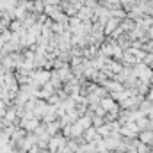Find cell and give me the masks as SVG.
Returning <instances> with one entry per match:
<instances>
[{
    "mask_svg": "<svg viewBox=\"0 0 153 153\" xmlns=\"http://www.w3.org/2000/svg\"><path fill=\"white\" fill-rule=\"evenodd\" d=\"M139 141L144 143V144H150L153 141V132L152 130H143V132L139 134Z\"/></svg>",
    "mask_w": 153,
    "mask_h": 153,
    "instance_id": "2",
    "label": "cell"
},
{
    "mask_svg": "<svg viewBox=\"0 0 153 153\" xmlns=\"http://www.w3.org/2000/svg\"><path fill=\"white\" fill-rule=\"evenodd\" d=\"M148 100H150V102H153V89L150 91V94H148Z\"/></svg>",
    "mask_w": 153,
    "mask_h": 153,
    "instance_id": "3",
    "label": "cell"
},
{
    "mask_svg": "<svg viewBox=\"0 0 153 153\" xmlns=\"http://www.w3.org/2000/svg\"><path fill=\"white\" fill-rule=\"evenodd\" d=\"M82 137L85 139V143H98L100 139H103L102 135H100V132H98V128H94V126H91V128H87V130H84V134H82Z\"/></svg>",
    "mask_w": 153,
    "mask_h": 153,
    "instance_id": "1",
    "label": "cell"
}]
</instances>
